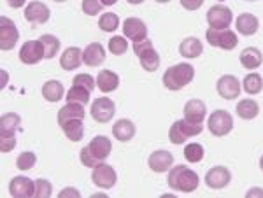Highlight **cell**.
<instances>
[{
  "instance_id": "obj_17",
  "label": "cell",
  "mask_w": 263,
  "mask_h": 198,
  "mask_svg": "<svg viewBox=\"0 0 263 198\" xmlns=\"http://www.w3.org/2000/svg\"><path fill=\"white\" fill-rule=\"evenodd\" d=\"M182 114H184V120L190 121L193 125H202L207 117V107L203 104V100H198V98H193V100H188L182 109Z\"/></svg>"
},
{
  "instance_id": "obj_38",
  "label": "cell",
  "mask_w": 263,
  "mask_h": 198,
  "mask_svg": "<svg viewBox=\"0 0 263 198\" xmlns=\"http://www.w3.org/2000/svg\"><path fill=\"white\" fill-rule=\"evenodd\" d=\"M35 163H37V156L32 151H23V153L16 158V167H18V170H30V168L35 167Z\"/></svg>"
},
{
  "instance_id": "obj_25",
  "label": "cell",
  "mask_w": 263,
  "mask_h": 198,
  "mask_svg": "<svg viewBox=\"0 0 263 198\" xmlns=\"http://www.w3.org/2000/svg\"><path fill=\"white\" fill-rule=\"evenodd\" d=\"M86 112H84V107L83 104H78V102H67L63 107L58 111V125H63L70 120H84Z\"/></svg>"
},
{
  "instance_id": "obj_42",
  "label": "cell",
  "mask_w": 263,
  "mask_h": 198,
  "mask_svg": "<svg viewBox=\"0 0 263 198\" xmlns=\"http://www.w3.org/2000/svg\"><path fill=\"white\" fill-rule=\"evenodd\" d=\"M186 11H198L203 6V0H179Z\"/></svg>"
},
{
  "instance_id": "obj_37",
  "label": "cell",
  "mask_w": 263,
  "mask_h": 198,
  "mask_svg": "<svg viewBox=\"0 0 263 198\" xmlns=\"http://www.w3.org/2000/svg\"><path fill=\"white\" fill-rule=\"evenodd\" d=\"M184 158L190 163H200L203 160V147L198 142H190L184 146Z\"/></svg>"
},
{
  "instance_id": "obj_14",
  "label": "cell",
  "mask_w": 263,
  "mask_h": 198,
  "mask_svg": "<svg viewBox=\"0 0 263 198\" xmlns=\"http://www.w3.org/2000/svg\"><path fill=\"white\" fill-rule=\"evenodd\" d=\"M9 193L14 198L35 196V181L28 179L27 175H16L9 183Z\"/></svg>"
},
{
  "instance_id": "obj_31",
  "label": "cell",
  "mask_w": 263,
  "mask_h": 198,
  "mask_svg": "<svg viewBox=\"0 0 263 198\" xmlns=\"http://www.w3.org/2000/svg\"><path fill=\"white\" fill-rule=\"evenodd\" d=\"M62 130L65 133V137L72 142H79L84 135V125L83 120H70L67 123L62 125Z\"/></svg>"
},
{
  "instance_id": "obj_36",
  "label": "cell",
  "mask_w": 263,
  "mask_h": 198,
  "mask_svg": "<svg viewBox=\"0 0 263 198\" xmlns=\"http://www.w3.org/2000/svg\"><path fill=\"white\" fill-rule=\"evenodd\" d=\"M128 51V41L125 35H114L109 39V53L114 56H121Z\"/></svg>"
},
{
  "instance_id": "obj_40",
  "label": "cell",
  "mask_w": 263,
  "mask_h": 198,
  "mask_svg": "<svg viewBox=\"0 0 263 198\" xmlns=\"http://www.w3.org/2000/svg\"><path fill=\"white\" fill-rule=\"evenodd\" d=\"M102 7H104V4H102L100 0H83V4H81L83 12L88 16H97L102 11Z\"/></svg>"
},
{
  "instance_id": "obj_24",
  "label": "cell",
  "mask_w": 263,
  "mask_h": 198,
  "mask_svg": "<svg viewBox=\"0 0 263 198\" xmlns=\"http://www.w3.org/2000/svg\"><path fill=\"white\" fill-rule=\"evenodd\" d=\"M120 86V75H118L114 70H100L99 75H97V88L102 91V93H111V91L118 90Z\"/></svg>"
},
{
  "instance_id": "obj_43",
  "label": "cell",
  "mask_w": 263,
  "mask_h": 198,
  "mask_svg": "<svg viewBox=\"0 0 263 198\" xmlns=\"http://www.w3.org/2000/svg\"><path fill=\"white\" fill-rule=\"evenodd\" d=\"M65 196H74V198H79V196H81V193H79L76 188H65V189H62V191L58 193V198H65Z\"/></svg>"
},
{
  "instance_id": "obj_23",
  "label": "cell",
  "mask_w": 263,
  "mask_h": 198,
  "mask_svg": "<svg viewBox=\"0 0 263 198\" xmlns=\"http://www.w3.org/2000/svg\"><path fill=\"white\" fill-rule=\"evenodd\" d=\"M81 63H83V51L79 48H76V46H70V48H67L65 51L62 53L60 67L63 70H67V72L79 69Z\"/></svg>"
},
{
  "instance_id": "obj_1",
  "label": "cell",
  "mask_w": 263,
  "mask_h": 198,
  "mask_svg": "<svg viewBox=\"0 0 263 198\" xmlns=\"http://www.w3.org/2000/svg\"><path fill=\"white\" fill-rule=\"evenodd\" d=\"M167 184L174 191L181 193H193L200 184V177L195 170L186 165H176L168 170Z\"/></svg>"
},
{
  "instance_id": "obj_48",
  "label": "cell",
  "mask_w": 263,
  "mask_h": 198,
  "mask_svg": "<svg viewBox=\"0 0 263 198\" xmlns=\"http://www.w3.org/2000/svg\"><path fill=\"white\" fill-rule=\"evenodd\" d=\"M2 75H4V81H2V88L6 86V81H7V72L6 70H2Z\"/></svg>"
},
{
  "instance_id": "obj_45",
  "label": "cell",
  "mask_w": 263,
  "mask_h": 198,
  "mask_svg": "<svg viewBox=\"0 0 263 198\" xmlns=\"http://www.w3.org/2000/svg\"><path fill=\"white\" fill-rule=\"evenodd\" d=\"M25 2H27V0H7V4H9V7H12V9H20V7H23Z\"/></svg>"
},
{
  "instance_id": "obj_13",
  "label": "cell",
  "mask_w": 263,
  "mask_h": 198,
  "mask_svg": "<svg viewBox=\"0 0 263 198\" xmlns=\"http://www.w3.org/2000/svg\"><path fill=\"white\" fill-rule=\"evenodd\" d=\"M20 60L25 65H35L44 60V44L39 41H27L20 48Z\"/></svg>"
},
{
  "instance_id": "obj_5",
  "label": "cell",
  "mask_w": 263,
  "mask_h": 198,
  "mask_svg": "<svg viewBox=\"0 0 263 198\" xmlns=\"http://www.w3.org/2000/svg\"><path fill=\"white\" fill-rule=\"evenodd\" d=\"M203 130L202 125H193L190 121H186L184 117L182 120H177L174 121L171 130H168V141L172 144L179 146V144H184L190 137H195V135H200Z\"/></svg>"
},
{
  "instance_id": "obj_22",
  "label": "cell",
  "mask_w": 263,
  "mask_h": 198,
  "mask_svg": "<svg viewBox=\"0 0 263 198\" xmlns=\"http://www.w3.org/2000/svg\"><path fill=\"white\" fill-rule=\"evenodd\" d=\"M235 28L240 35L249 37V35H254V33L258 32V28H260V21H258L256 16L251 14V12H242V14L237 16Z\"/></svg>"
},
{
  "instance_id": "obj_20",
  "label": "cell",
  "mask_w": 263,
  "mask_h": 198,
  "mask_svg": "<svg viewBox=\"0 0 263 198\" xmlns=\"http://www.w3.org/2000/svg\"><path fill=\"white\" fill-rule=\"evenodd\" d=\"M88 149H90L91 156L97 160L99 163L104 162L105 158L111 154L112 151V142L109 141V137L105 135H95L88 144Z\"/></svg>"
},
{
  "instance_id": "obj_9",
  "label": "cell",
  "mask_w": 263,
  "mask_h": 198,
  "mask_svg": "<svg viewBox=\"0 0 263 198\" xmlns=\"http://www.w3.org/2000/svg\"><path fill=\"white\" fill-rule=\"evenodd\" d=\"M91 181L95 186H99L102 189H111L114 188L118 181V175H116V170L107 165V163H99L97 167L91 168Z\"/></svg>"
},
{
  "instance_id": "obj_12",
  "label": "cell",
  "mask_w": 263,
  "mask_h": 198,
  "mask_svg": "<svg viewBox=\"0 0 263 198\" xmlns=\"http://www.w3.org/2000/svg\"><path fill=\"white\" fill-rule=\"evenodd\" d=\"M216 91L223 100H235L242 91V84L232 74H224L216 83Z\"/></svg>"
},
{
  "instance_id": "obj_52",
  "label": "cell",
  "mask_w": 263,
  "mask_h": 198,
  "mask_svg": "<svg viewBox=\"0 0 263 198\" xmlns=\"http://www.w3.org/2000/svg\"><path fill=\"white\" fill-rule=\"evenodd\" d=\"M218 2H224V0H218Z\"/></svg>"
},
{
  "instance_id": "obj_51",
  "label": "cell",
  "mask_w": 263,
  "mask_h": 198,
  "mask_svg": "<svg viewBox=\"0 0 263 198\" xmlns=\"http://www.w3.org/2000/svg\"><path fill=\"white\" fill-rule=\"evenodd\" d=\"M53 2H58V4H62V2H67V0H53Z\"/></svg>"
},
{
  "instance_id": "obj_7",
  "label": "cell",
  "mask_w": 263,
  "mask_h": 198,
  "mask_svg": "<svg viewBox=\"0 0 263 198\" xmlns=\"http://www.w3.org/2000/svg\"><path fill=\"white\" fill-rule=\"evenodd\" d=\"M207 128L214 137H224L233 130V117L224 109H216L207 120Z\"/></svg>"
},
{
  "instance_id": "obj_30",
  "label": "cell",
  "mask_w": 263,
  "mask_h": 198,
  "mask_svg": "<svg viewBox=\"0 0 263 198\" xmlns=\"http://www.w3.org/2000/svg\"><path fill=\"white\" fill-rule=\"evenodd\" d=\"M258 114H260V105H258L256 100L246 98L237 104V116H239L240 120L249 121V120H254Z\"/></svg>"
},
{
  "instance_id": "obj_44",
  "label": "cell",
  "mask_w": 263,
  "mask_h": 198,
  "mask_svg": "<svg viewBox=\"0 0 263 198\" xmlns=\"http://www.w3.org/2000/svg\"><path fill=\"white\" fill-rule=\"evenodd\" d=\"M246 196H248V198H253V196H260V198H263V189H260V188H253V189H249V191L246 193Z\"/></svg>"
},
{
  "instance_id": "obj_10",
  "label": "cell",
  "mask_w": 263,
  "mask_h": 198,
  "mask_svg": "<svg viewBox=\"0 0 263 198\" xmlns=\"http://www.w3.org/2000/svg\"><path fill=\"white\" fill-rule=\"evenodd\" d=\"M20 39V32L16 23L6 16H0V48L2 51H11Z\"/></svg>"
},
{
  "instance_id": "obj_2",
  "label": "cell",
  "mask_w": 263,
  "mask_h": 198,
  "mask_svg": "<svg viewBox=\"0 0 263 198\" xmlns=\"http://www.w3.org/2000/svg\"><path fill=\"white\" fill-rule=\"evenodd\" d=\"M195 77V69L192 63L182 62L168 67L163 74V86L171 91H179L184 86H188Z\"/></svg>"
},
{
  "instance_id": "obj_53",
  "label": "cell",
  "mask_w": 263,
  "mask_h": 198,
  "mask_svg": "<svg viewBox=\"0 0 263 198\" xmlns=\"http://www.w3.org/2000/svg\"><path fill=\"white\" fill-rule=\"evenodd\" d=\"M248 2H254V0H248Z\"/></svg>"
},
{
  "instance_id": "obj_11",
  "label": "cell",
  "mask_w": 263,
  "mask_h": 198,
  "mask_svg": "<svg viewBox=\"0 0 263 198\" xmlns=\"http://www.w3.org/2000/svg\"><path fill=\"white\" fill-rule=\"evenodd\" d=\"M90 112L97 123H109L116 114V105L107 96H100V98H95V102L91 104Z\"/></svg>"
},
{
  "instance_id": "obj_49",
  "label": "cell",
  "mask_w": 263,
  "mask_h": 198,
  "mask_svg": "<svg viewBox=\"0 0 263 198\" xmlns=\"http://www.w3.org/2000/svg\"><path fill=\"white\" fill-rule=\"evenodd\" d=\"M155 2H158V4H168L171 0H155Z\"/></svg>"
},
{
  "instance_id": "obj_29",
  "label": "cell",
  "mask_w": 263,
  "mask_h": 198,
  "mask_svg": "<svg viewBox=\"0 0 263 198\" xmlns=\"http://www.w3.org/2000/svg\"><path fill=\"white\" fill-rule=\"evenodd\" d=\"M63 95H65V88H63V84L60 81H57V79H49V81H46L42 84V96H44L48 102H58V100L63 98Z\"/></svg>"
},
{
  "instance_id": "obj_34",
  "label": "cell",
  "mask_w": 263,
  "mask_h": 198,
  "mask_svg": "<svg viewBox=\"0 0 263 198\" xmlns=\"http://www.w3.org/2000/svg\"><path fill=\"white\" fill-rule=\"evenodd\" d=\"M99 28L102 32H116L120 28V16L116 12H104L99 18Z\"/></svg>"
},
{
  "instance_id": "obj_46",
  "label": "cell",
  "mask_w": 263,
  "mask_h": 198,
  "mask_svg": "<svg viewBox=\"0 0 263 198\" xmlns=\"http://www.w3.org/2000/svg\"><path fill=\"white\" fill-rule=\"evenodd\" d=\"M100 2L104 4V6H107V7H109V6H114V4H116L118 0H100Z\"/></svg>"
},
{
  "instance_id": "obj_21",
  "label": "cell",
  "mask_w": 263,
  "mask_h": 198,
  "mask_svg": "<svg viewBox=\"0 0 263 198\" xmlns=\"http://www.w3.org/2000/svg\"><path fill=\"white\" fill-rule=\"evenodd\" d=\"M105 62V49L100 42H91L83 49V63L88 67H99Z\"/></svg>"
},
{
  "instance_id": "obj_41",
  "label": "cell",
  "mask_w": 263,
  "mask_h": 198,
  "mask_svg": "<svg viewBox=\"0 0 263 198\" xmlns=\"http://www.w3.org/2000/svg\"><path fill=\"white\" fill-rule=\"evenodd\" d=\"M95 83L97 81L90 74H78V75H74V79H72V84H78V86H83L90 91L95 90Z\"/></svg>"
},
{
  "instance_id": "obj_8",
  "label": "cell",
  "mask_w": 263,
  "mask_h": 198,
  "mask_svg": "<svg viewBox=\"0 0 263 198\" xmlns=\"http://www.w3.org/2000/svg\"><path fill=\"white\" fill-rule=\"evenodd\" d=\"M233 21V12L230 7L223 6V4H216L207 11V25L209 28H218V30H224L230 28Z\"/></svg>"
},
{
  "instance_id": "obj_27",
  "label": "cell",
  "mask_w": 263,
  "mask_h": 198,
  "mask_svg": "<svg viewBox=\"0 0 263 198\" xmlns=\"http://www.w3.org/2000/svg\"><path fill=\"white\" fill-rule=\"evenodd\" d=\"M203 53V44L200 39L197 37H186L182 39L179 44V54L182 58H188V60H195Z\"/></svg>"
},
{
  "instance_id": "obj_50",
  "label": "cell",
  "mask_w": 263,
  "mask_h": 198,
  "mask_svg": "<svg viewBox=\"0 0 263 198\" xmlns=\"http://www.w3.org/2000/svg\"><path fill=\"white\" fill-rule=\"evenodd\" d=\"M260 168H261V170H263V154H261V156H260Z\"/></svg>"
},
{
  "instance_id": "obj_32",
  "label": "cell",
  "mask_w": 263,
  "mask_h": 198,
  "mask_svg": "<svg viewBox=\"0 0 263 198\" xmlns=\"http://www.w3.org/2000/svg\"><path fill=\"white\" fill-rule=\"evenodd\" d=\"M242 90L248 95H258L263 90V77L258 72H251L244 77L242 81Z\"/></svg>"
},
{
  "instance_id": "obj_3",
  "label": "cell",
  "mask_w": 263,
  "mask_h": 198,
  "mask_svg": "<svg viewBox=\"0 0 263 198\" xmlns=\"http://www.w3.org/2000/svg\"><path fill=\"white\" fill-rule=\"evenodd\" d=\"M21 117L16 112H6L0 117V151L11 153L16 147V133L20 132Z\"/></svg>"
},
{
  "instance_id": "obj_28",
  "label": "cell",
  "mask_w": 263,
  "mask_h": 198,
  "mask_svg": "<svg viewBox=\"0 0 263 198\" xmlns=\"http://www.w3.org/2000/svg\"><path fill=\"white\" fill-rule=\"evenodd\" d=\"M240 65L248 70H256L263 63V54L258 48H246L239 54Z\"/></svg>"
},
{
  "instance_id": "obj_19",
  "label": "cell",
  "mask_w": 263,
  "mask_h": 198,
  "mask_svg": "<svg viewBox=\"0 0 263 198\" xmlns=\"http://www.w3.org/2000/svg\"><path fill=\"white\" fill-rule=\"evenodd\" d=\"M49 7L44 2H39V0H33V2H30L25 7V18H27V21H30L32 25L46 23V21H49Z\"/></svg>"
},
{
  "instance_id": "obj_15",
  "label": "cell",
  "mask_w": 263,
  "mask_h": 198,
  "mask_svg": "<svg viewBox=\"0 0 263 198\" xmlns=\"http://www.w3.org/2000/svg\"><path fill=\"white\" fill-rule=\"evenodd\" d=\"M123 35L132 42H141L147 39V27L141 18H126L123 21Z\"/></svg>"
},
{
  "instance_id": "obj_4",
  "label": "cell",
  "mask_w": 263,
  "mask_h": 198,
  "mask_svg": "<svg viewBox=\"0 0 263 198\" xmlns=\"http://www.w3.org/2000/svg\"><path fill=\"white\" fill-rule=\"evenodd\" d=\"M134 53L137 54L141 67L146 72H156L160 69V54L153 48V42L149 39L141 41V42H134Z\"/></svg>"
},
{
  "instance_id": "obj_47",
  "label": "cell",
  "mask_w": 263,
  "mask_h": 198,
  "mask_svg": "<svg viewBox=\"0 0 263 198\" xmlns=\"http://www.w3.org/2000/svg\"><path fill=\"white\" fill-rule=\"evenodd\" d=\"M128 4H132V6H141V4L144 2V0H126Z\"/></svg>"
},
{
  "instance_id": "obj_26",
  "label": "cell",
  "mask_w": 263,
  "mask_h": 198,
  "mask_svg": "<svg viewBox=\"0 0 263 198\" xmlns=\"http://www.w3.org/2000/svg\"><path fill=\"white\" fill-rule=\"evenodd\" d=\"M135 133H137V128L130 120H118L112 125V135L120 142H130L135 137Z\"/></svg>"
},
{
  "instance_id": "obj_35",
  "label": "cell",
  "mask_w": 263,
  "mask_h": 198,
  "mask_svg": "<svg viewBox=\"0 0 263 198\" xmlns=\"http://www.w3.org/2000/svg\"><path fill=\"white\" fill-rule=\"evenodd\" d=\"M41 42L44 44V58H54L60 51V39L54 35H49V33H46V35L41 37Z\"/></svg>"
},
{
  "instance_id": "obj_16",
  "label": "cell",
  "mask_w": 263,
  "mask_h": 198,
  "mask_svg": "<svg viewBox=\"0 0 263 198\" xmlns=\"http://www.w3.org/2000/svg\"><path fill=\"white\" fill-rule=\"evenodd\" d=\"M232 181V174L227 167H221V165H216L213 167L211 170H207L205 174V184L209 186L211 189H223L230 184Z\"/></svg>"
},
{
  "instance_id": "obj_6",
  "label": "cell",
  "mask_w": 263,
  "mask_h": 198,
  "mask_svg": "<svg viewBox=\"0 0 263 198\" xmlns=\"http://www.w3.org/2000/svg\"><path fill=\"white\" fill-rule=\"evenodd\" d=\"M205 39L213 48L224 49V51H232L239 44V37L237 33L230 30V28H224V30H218V28H209L205 32Z\"/></svg>"
},
{
  "instance_id": "obj_33",
  "label": "cell",
  "mask_w": 263,
  "mask_h": 198,
  "mask_svg": "<svg viewBox=\"0 0 263 198\" xmlns=\"http://www.w3.org/2000/svg\"><path fill=\"white\" fill-rule=\"evenodd\" d=\"M90 90L83 86H78V84H72V88L67 91V102H78V104H83L86 105L90 102Z\"/></svg>"
},
{
  "instance_id": "obj_39",
  "label": "cell",
  "mask_w": 263,
  "mask_h": 198,
  "mask_svg": "<svg viewBox=\"0 0 263 198\" xmlns=\"http://www.w3.org/2000/svg\"><path fill=\"white\" fill-rule=\"evenodd\" d=\"M53 193V186L48 179H37L35 181V196L37 198H48Z\"/></svg>"
},
{
  "instance_id": "obj_18",
  "label": "cell",
  "mask_w": 263,
  "mask_h": 198,
  "mask_svg": "<svg viewBox=\"0 0 263 198\" xmlns=\"http://www.w3.org/2000/svg\"><path fill=\"white\" fill-rule=\"evenodd\" d=\"M147 165L153 172L156 174H163V172H168L174 165V156L171 151H165V149H158V151H153L151 156L147 158Z\"/></svg>"
}]
</instances>
